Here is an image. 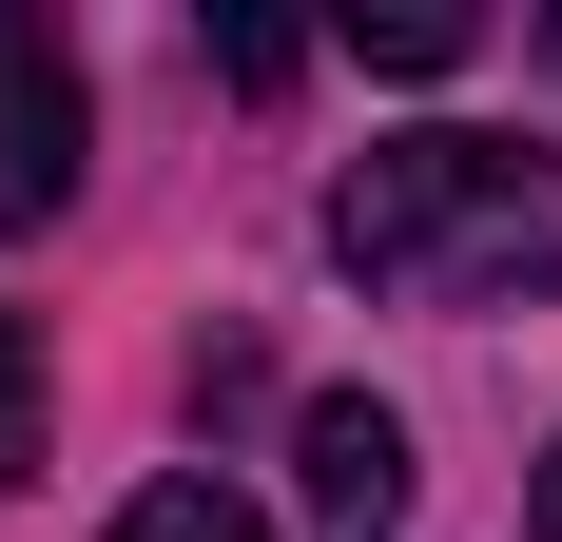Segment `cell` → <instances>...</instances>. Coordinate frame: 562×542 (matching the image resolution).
<instances>
[{"label":"cell","mask_w":562,"mask_h":542,"mask_svg":"<svg viewBox=\"0 0 562 542\" xmlns=\"http://www.w3.org/2000/svg\"><path fill=\"white\" fill-rule=\"evenodd\" d=\"M330 252L369 271V291H407V310H524V291H562V156H524V136H369V156L330 174Z\"/></svg>","instance_id":"1"},{"label":"cell","mask_w":562,"mask_h":542,"mask_svg":"<svg viewBox=\"0 0 562 542\" xmlns=\"http://www.w3.org/2000/svg\"><path fill=\"white\" fill-rule=\"evenodd\" d=\"M58 194H78V58H58V20L0 0V233H40Z\"/></svg>","instance_id":"2"},{"label":"cell","mask_w":562,"mask_h":542,"mask_svg":"<svg viewBox=\"0 0 562 542\" xmlns=\"http://www.w3.org/2000/svg\"><path fill=\"white\" fill-rule=\"evenodd\" d=\"M291 465H311V523H349V542L407 523V407H369V387H330V407L291 427Z\"/></svg>","instance_id":"3"},{"label":"cell","mask_w":562,"mask_h":542,"mask_svg":"<svg viewBox=\"0 0 562 542\" xmlns=\"http://www.w3.org/2000/svg\"><path fill=\"white\" fill-rule=\"evenodd\" d=\"M116 542H272V523H252L214 465H175V485H136V504H116Z\"/></svg>","instance_id":"4"},{"label":"cell","mask_w":562,"mask_h":542,"mask_svg":"<svg viewBox=\"0 0 562 542\" xmlns=\"http://www.w3.org/2000/svg\"><path fill=\"white\" fill-rule=\"evenodd\" d=\"M465 39H485L465 0H369V20H349V58H389V78H447Z\"/></svg>","instance_id":"5"},{"label":"cell","mask_w":562,"mask_h":542,"mask_svg":"<svg viewBox=\"0 0 562 542\" xmlns=\"http://www.w3.org/2000/svg\"><path fill=\"white\" fill-rule=\"evenodd\" d=\"M20 465H40V329L0 310V485H20Z\"/></svg>","instance_id":"6"},{"label":"cell","mask_w":562,"mask_h":542,"mask_svg":"<svg viewBox=\"0 0 562 542\" xmlns=\"http://www.w3.org/2000/svg\"><path fill=\"white\" fill-rule=\"evenodd\" d=\"M291 58H311L291 20H214V78H233V98H291Z\"/></svg>","instance_id":"7"},{"label":"cell","mask_w":562,"mask_h":542,"mask_svg":"<svg viewBox=\"0 0 562 542\" xmlns=\"http://www.w3.org/2000/svg\"><path fill=\"white\" fill-rule=\"evenodd\" d=\"M543 542H562V445H543Z\"/></svg>","instance_id":"8"},{"label":"cell","mask_w":562,"mask_h":542,"mask_svg":"<svg viewBox=\"0 0 562 542\" xmlns=\"http://www.w3.org/2000/svg\"><path fill=\"white\" fill-rule=\"evenodd\" d=\"M543 58H562V20H543Z\"/></svg>","instance_id":"9"}]
</instances>
